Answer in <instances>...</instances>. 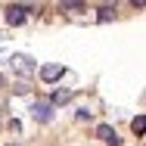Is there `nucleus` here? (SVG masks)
<instances>
[{
	"instance_id": "4",
	"label": "nucleus",
	"mask_w": 146,
	"mask_h": 146,
	"mask_svg": "<svg viewBox=\"0 0 146 146\" xmlns=\"http://www.w3.org/2000/svg\"><path fill=\"white\" fill-rule=\"evenodd\" d=\"M6 22L9 25H22L25 22V6H9L6 9Z\"/></svg>"
},
{
	"instance_id": "8",
	"label": "nucleus",
	"mask_w": 146,
	"mask_h": 146,
	"mask_svg": "<svg viewBox=\"0 0 146 146\" xmlns=\"http://www.w3.org/2000/svg\"><path fill=\"white\" fill-rule=\"evenodd\" d=\"M72 100V90H56L53 93V103H68Z\"/></svg>"
},
{
	"instance_id": "10",
	"label": "nucleus",
	"mask_w": 146,
	"mask_h": 146,
	"mask_svg": "<svg viewBox=\"0 0 146 146\" xmlns=\"http://www.w3.org/2000/svg\"><path fill=\"white\" fill-rule=\"evenodd\" d=\"M13 146H19V143H13Z\"/></svg>"
},
{
	"instance_id": "6",
	"label": "nucleus",
	"mask_w": 146,
	"mask_h": 146,
	"mask_svg": "<svg viewBox=\"0 0 146 146\" xmlns=\"http://www.w3.org/2000/svg\"><path fill=\"white\" fill-rule=\"evenodd\" d=\"M131 127H134V134L140 137V134H143V131H146V118H143V115H137V118H134V121H131Z\"/></svg>"
},
{
	"instance_id": "2",
	"label": "nucleus",
	"mask_w": 146,
	"mask_h": 146,
	"mask_svg": "<svg viewBox=\"0 0 146 146\" xmlns=\"http://www.w3.org/2000/svg\"><path fill=\"white\" fill-rule=\"evenodd\" d=\"M31 115H34V121H50V118H53V106L44 103V100H37V103L31 106Z\"/></svg>"
},
{
	"instance_id": "9",
	"label": "nucleus",
	"mask_w": 146,
	"mask_h": 146,
	"mask_svg": "<svg viewBox=\"0 0 146 146\" xmlns=\"http://www.w3.org/2000/svg\"><path fill=\"white\" fill-rule=\"evenodd\" d=\"M62 9H72V13H81L84 6H81V3H62Z\"/></svg>"
},
{
	"instance_id": "7",
	"label": "nucleus",
	"mask_w": 146,
	"mask_h": 146,
	"mask_svg": "<svg viewBox=\"0 0 146 146\" xmlns=\"http://www.w3.org/2000/svg\"><path fill=\"white\" fill-rule=\"evenodd\" d=\"M115 19V6H100V22H109Z\"/></svg>"
},
{
	"instance_id": "5",
	"label": "nucleus",
	"mask_w": 146,
	"mask_h": 146,
	"mask_svg": "<svg viewBox=\"0 0 146 146\" xmlns=\"http://www.w3.org/2000/svg\"><path fill=\"white\" fill-rule=\"evenodd\" d=\"M13 65H16L19 72H25V75L31 72V59L28 56H13Z\"/></svg>"
},
{
	"instance_id": "1",
	"label": "nucleus",
	"mask_w": 146,
	"mask_h": 146,
	"mask_svg": "<svg viewBox=\"0 0 146 146\" xmlns=\"http://www.w3.org/2000/svg\"><path fill=\"white\" fill-rule=\"evenodd\" d=\"M62 75H65V68H62L59 62H50V65H44V68H40V81H47V84L59 81Z\"/></svg>"
},
{
	"instance_id": "3",
	"label": "nucleus",
	"mask_w": 146,
	"mask_h": 146,
	"mask_svg": "<svg viewBox=\"0 0 146 146\" xmlns=\"http://www.w3.org/2000/svg\"><path fill=\"white\" fill-rule=\"evenodd\" d=\"M96 137H100V140H106L109 146H118V143H121V137H118L109 124H100V127H96Z\"/></svg>"
}]
</instances>
